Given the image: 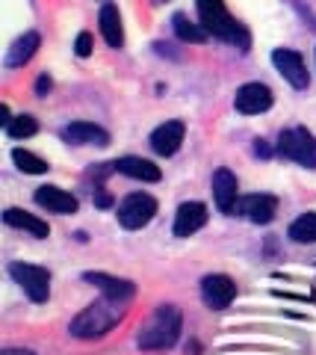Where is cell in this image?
Returning <instances> with one entry per match:
<instances>
[{
	"mask_svg": "<svg viewBox=\"0 0 316 355\" xmlns=\"http://www.w3.org/2000/svg\"><path fill=\"white\" fill-rule=\"evenodd\" d=\"M272 62H275V69L281 71V77H284L292 89H308L310 77H308V69H304V60L296 51L278 48L275 53H272Z\"/></svg>",
	"mask_w": 316,
	"mask_h": 355,
	"instance_id": "ba28073f",
	"label": "cell"
},
{
	"mask_svg": "<svg viewBox=\"0 0 316 355\" xmlns=\"http://www.w3.org/2000/svg\"><path fill=\"white\" fill-rule=\"evenodd\" d=\"M207 222V207L201 202H183L174 214V237H192Z\"/></svg>",
	"mask_w": 316,
	"mask_h": 355,
	"instance_id": "8fae6325",
	"label": "cell"
},
{
	"mask_svg": "<svg viewBox=\"0 0 316 355\" xmlns=\"http://www.w3.org/2000/svg\"><path fill=\"white\" fill-rule=\"evenodd\" d=\"M234 107L239 110L243 116H257V113H266L272 107V89L263 83H245L236 89V98H234Z\"/></svg>",
	"mask_w": 316,
	"mask_h": 355,
	"instance_id": "9c48e42d",
	"label": "cell"
},
{
	"mask_svg": "<svg viewBox=\"0 0 316 355\" xmlns=\"http://www.w3.org/2000/svg\"><path fill=\"white\" fill-rule=\"evenodd\" d=\"M50 86H53V83H50V77H48V74H41L39 80H36V95H48V92H50Z\"/></svg>",
	"mask_w": 316,
	"mask_h": 355,
	"instance_id": "484cf974",
	"label": "cell"
},
{
	"mask_svg": "<svg viewBox=\"0 0 316 355\" xmlns=\"http://www.w3.org/2000/svg\"><path fill=\"white\" fill-rule=\"evenodd\" d=\"M74 51H77V57H89L92 53V36L89 33H80L77 42H74Z\"/></svg>",
	"mask_w": 316,
	"mask_h": 355,
	"instance_id": "d4e9b609",
	"label": "cell"
},
{
	"mask_svg": "<svg viewBox=\"0 0 316 355\" xmlns=\"http://www.w3.org/2000/svg\"><path fill=\"white\" fill-rule=\"evenodd\" d=\"M195 6H198L201 27L210 33V36L222 39V42H231V44H239L243 51L248 48V33L231 18V12L225 9L222 0H195Z\"/></svg>",
	"mask_w": 316,
	"mask_h": 355,
	"instance_id": "3957f363",
	"label": "cell"
},
{
	"mask_svg": "<svg viewBox=\"0 0 316 355\" xmlns=\"http://www.w3.org/2000/svg\"><path fill=\"white\" fill-rule=\"evenodd\" d=\"M9 275L21 284V291H24L32 302H48L50 296V272L45 266H36V263H9Z\"/></svg>",
	"mask_w": 316,
	"mask_h": 355,
	"instance_id": "5b68a950",
	"label": "cell"
},
{
	"mask_svg": "<svg viewBox=\"0 0 316 355\" xmlns=\"http://www.w3.org/2000/svg\"><path fill=\"white\" fill-rule=\"evenodd\" d=\"M3 222H6L9 228H21V231H30L32 237H48V234H50L48 222H41L39 216L27 214V210H18V207H9L6 214H3Z\"/></svg>",
	"mask_w": 316,
	"mask_h": 355,
	"instance_id": "d6986e66",
	"label": "cell"
},
{
	"mask_svg": "<svg viewBox=\"0 0 316 355\" xmlns=\"http://www.w3.org/2000/svg\"><path fill=\"white\" fill-rule=\"evenodd\" d=\"M36 205L48 207L50 214H77V198H74L71 193L59 190V187H39Z\"/></svg>",
	"mask_w": 316,
	"mask_h": 355,
	"instance_id": "9a60e30c",
	"label": "cell"
},
{
	"mask_svg": "<svg viewBox=\"0 0 316 355\" xmlns=\"http://www.w3.org/2000/svg\"><path fill=\"white\" fill-rule=\"evenodd\" d=\"M39 44H41L39 33H24L21 39H15V44L6 53V69H21V65H27L32 60V53L39 51Z\"/></svg>",
	"mask_w": 316,
	"mask_h": 355,
	"instance_id": "ac0fdd59",
	"label": "cell"
},
{
	"mask_svg": "<svg viewBox=\"0 0 316 355\" xmlns=\"http://www.w3.org/2000/svg\"><path fill=\"white\" fill-rule=\"evenodd\" d=\"M83 279L89 282V284H95L104 296L118 299V302H127V299H133V293H136L133 282H127V279H115V275H106V272H86Z\"/></svg>",
	"mask_w": 316,
	"mask_h": 355,
	"instance_id": "5bb4252c",
	"label": "cell"
},
{
	"mask_svg": "<svg viewBox=\"0 0 316 355\" xmlns=\"http://www.w3.org/2000/svg\"><path fill=\"white\" fill-rule=\"evenodd\" d=\"M157 214V202L148 193H130L122 205H118V222L124 228H145Z\"/></svg>",
	"mask_w": 316,
	"mask_h": 355,
	"instance_id": "8992f818",
	"label": "cell"
},
{
	"mask_svg": "<svg viewBox=\"0 0 316 355\" xmlns=\"http://www.w3.org/2000/svg\"><path fill=\"white\" fill-rule=\"evenodd\" d=\"M9 121H12V119H9V107L3 104V107H0V125L9 128Z\"/></svg>",
	"mask_w": 316,
	"mask_h": 355,
	"instance_id": "83f0119b",
	"label": "cell"
},
{
	"mask_svg": "<svg viewBox=\"0 0 316 355\" xmlns=\"http://www.w3.org/2000/svg\"><path fill=\"white\" fill-rule=\"evenodd\" d=\"M290 237L296 243H316V214H301L290 225Z\"/></svg>",
	"mask_w": 316,
	"mask_h": 355,
	"instance_id": "7402d4cb",
	"label": "cell"
},
{
	"mask_svg": "<svg viewBox=\"0 0 316 355\" xmlns=\"http://www.w3.org/2000/svg\"><path fill=\"white\" fill-rule=\"evenodd\" d=\"M0 355H36V352H30V349H3Z\"/></svg>",
	"mask_w": 316,
	"mask_h": 355,
	"instance_id": "f1b7e54d",
	"label": "cell"
},
{
	"mask_svg": "<svg viewBox=\"0 0 316 355\" xmlns=\"http://www.w3.org/2000/svg\"><path fill=\"white\" fill-rule=\"evenodd\" d=\"M36 130H39V125H36V119H32V116H18V119L9 121V128H6V133L12 139H27Z\"/></svg>",
	"mask_w": 316,
	"mask_h": 355,
	"instance_id": "cb8c5ba5",
	"label": "cell"
},
{
	"mask_svg": "<svg viewBox=\"0 0 316 355\" xmlns=\"http://www.w3.org/2000/svg\"><path fill=\"white\" fill-rule=\"evenodd\" d=\"M115 169L127 178H133V181H145V184H157L162 178L160 166H154L145 157H122V160H115Z\"/></svg>",
	"mask_w": 316,
	"mask_h": 355,
	"instance_id": "e0dca14e",
	"label": "cell"
},
{
	"mask_svg": "<svg viewBox=\"0 0 316 355\" xmlns=\"http://www.w3.org/2000/svg\"><path fill=\"white\" fill-rule=\"evenodd\" d=\"M278 154L292 163L304 166V169H316V137L304 128L284 130L278 139Z\"/></svg>",
	"mask_w": 316,
	"mask_h": 355,
	"instance_id": "277c9868",
	"label": "cell"
},
{
	"mask_svg": "<svg viewBox=\"0 0 316 355\" xmlns=\"http://www.w3.org/2000/svg\"><path fill=\"white\" fill-rule=\"evenodd\" d=\"M122 317H124V302L104 296V299H97V302L86 305L80 314L71 320V329L68 331H71L74 338H83V340L104 338Z\"/></svg>",
	"mask_w": 316,
	"mask_h": 355,
	"instance_id": "6da1fadb",
	"label": "cell"
},
{
	"mask_svg": "<svg viewBox=\"0 0 316 355\" xmlns=\"http://www.w3.org/2000/svg\"><path fill=\"white\" fill-rule=\"evenodd\" d=\"M213 198H216V207L222 214H234L239 210V184H236V175L231 169H219L213 175Z\"/></svg>",
	"mask_w": 316,
	"mask_h": 355,
	"instance_id": "30bf717a",
	"label": "cell"
},
{
	"mask_svg": "<svg viewBox=\"0 0 316 355\" xmlns=\"http://www.w3.org/2000/svg\"><path fill=\"white\" fill-rule=\"evenodd\" d=\"M180 326H183V317H180V308H174V305H160L154 311V317L148 320V323L139 329V349H148V352H154V349H169L178 343L180 338Z\"/></svg>",
	"mask_w": 316,
	"mask_h": 355,
	"instance_id": "7a4b0ae2",
	"label": "cell"
},
{
	"mask_svg": "<svg viewBox=\"0 0 316 355\" xmlns=\"http://www.w3.org/2000/svg\"><path fill=\"white\" fill-rule=\"evenodd\" d=\"M239 210H243L254 225H269L278 214V198L275 196H248L245 202L239 205Z\"/></svg>",
	"mask_w": 316,
	"mask_h": 355,
	"instance_id": "2e32d148",
	"label": "cell"
},
{
	"mask_svg": "<svg viewBox=\"0 0 316 355\" xmlns=\"http://www.w3.org/2000/svg\"><path fill=\"white\" fill-rule=\"evenodd\" d=\"M101 36L106 39L110 48H122L124 44V30H122V15H118V9L113 3H104L101 9Z\"/></svg>",
	"mask_w": 316,
	"mask_h": 355,
	"instance_id": "ffe728a7",
	"label": "cell"
},
{
	"mask_svg": "<svg viewBox=\"0 0 316 355\" xmlns=\"http://www.w3.org/2000/svg\"><path fill=\"white\" fill-rule=\"evenodd\" d=\"M183 133H187L183 121H166V125H160L154 133H151V148H154L160 157H171V154L180 148Z\"/></svg>",
	"mask_w": 316,
	"mask_h": 355,
	"instance_id": "4fadbf2b",
	"label": "cell"
},
{
	"mask_svg": "<svg viewBox=\"0 0 316 355\" xmlns=\"http://www.w3.org/2000/svg\"><path fill=\"white\" fill-rule=\"evenodd\" d=\"M95 205H97V207H110V205H113V196L101 190V193H97V196H95Z\"/></svg>",
	"mask_w": 316,
	"mask_h": 355,
	"instance_id": "4316f807",
	"label": "cell"
},
{
	"mask_svg": "<svg viewBox=\"0 0 316 355\" xmlns=\"http://www.w3.org/2000/svg\"><path fill=\"white\" fill-rule=\"evenodd\" d=\"M62 139L74 142V146H106V142H110V133L104 128L92 125V121H71V125L62 128Z\"/></svg>",
	"mask_w": 316,
	"mask_h": 355,
	"instance_id": "7c38bea8",
	"label": "cell"
},
{
	"mask_svg": "<svg viewBox=\"0 0 316 355\" xmlns=\"http://www.w3.org/2000/svg\"><path fill=\"white\" fill-rule=\"evenodd\" d=\"M12 160H15L18 169L27 172V175H41V172H48V163L41 160V157H36L32 151H27V148H15V151H12Z\"/></svg>",
	"mask_w": 316,
	"mask_h": 355,
	"instance_id": "603a6c76",
	"label": "cell"
},
{
	"mask_svg": "<svg viewBox=\"0 0 316 355\" xmlns=\"http://www.w3.org/2000/svg\"><path fill=\"white\" fill-rule=\"evenodd\" d=\"M174 33H178L180 42H192V44H201V42H207V36H210L201 24H192L187 15H174Z\"/></svg>",
	"mask_w": 316,
	"mask_h": 355,
	"instance_id": "44dd1931",
	"label": "cell"
},
{
	"mask_svg": "<svg viewBox=\"0 0 316 355\" xmlns=\"http://www.w3.org/2000/svg\"><path fill=\"white\" fill-rule=\"evenodd\" d=\"M201 299L207 302V308L213 311H222L227 308L236 299V284L234 279H227V275H207V279L201 282Z\"/></svg>",
	"mask_w": 316,
	"mask_h": 355,
	"instance_id": "52a82bcc",
	"label": "cell"
}]
</instances>
